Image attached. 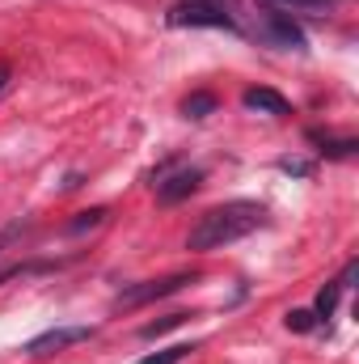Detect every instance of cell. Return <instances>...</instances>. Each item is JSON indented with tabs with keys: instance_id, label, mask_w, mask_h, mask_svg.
Segmentation results:
<instances>
[{
	"instance_id": "obj_8",
	"label": "cell",
	"mask_w": 359,
	"mask_h": 364,
	"mask_svg": "<svg viewBox=\"0 0 359 364\" xmlns=\"http://www.w3.org/2000/svg\"><path fill=\"white\" fill-rule=\"evenodd\" d=\"M338 301H343V284L338 279H330L321 292H317V305H313V318H321V322H330L334 318V309H338Z\"/></svg>"
},
{
	"instance_id": "obj_11",
	"label": "cell",
	"mask_w": 359,
	"mask_h": 364,
	"mask_svg": "<svg viewBox=\"0 0 359 364\" xmlns=\"http://www.w3.org/2000/svg\"><path fill=\"white\" fill-rule=\"evenodd\" d=\"M190 352H194V343H174V348L153 352V356H144V360H136V364H182Z\"/></svg>"
},
{
	"instance_id": "obj_2",
	"label": "cell",
	"mask_w": 359,
	"mask_h": 364,
	"mask_svg": "<svg viewBox=\"0 0 359 364\" xmlns=\"http://www.w3.org/2000/svg\"><path fill=\"white\" fill-rule=\"evenodd\" d=\"M165 21L170 26H194V30H228V34H241L237 17L224 4H216V0H182V4L170 9Z\"/></svg>"
},
{
	"instance_id": "obj_17",
	"label": "cell",
	"mask_w": 359,
	"mask_h": 364,
	"mask_svg": "<svg viewBox=\"0 0 359 364\" xmlns=\"http://www.w3.org/2000/svg\"><path fill=\"white\" fill-rule=\"evenodd\" d=\"M17 233H21V229H4V233H0V246H4V242H13Z\"/></svg>"
},
{
	"instance_id": "obj_7",
	"label": "cell",
	"mask_w": 359,
	"mask_h": 364,
	"mask_svg": "<svg viewBox=\"0 0 359 364\" xmlns=\"http://www.w3.org/2000/svg\"><path fill=\"white\" fill-rule=\"evenodd\" d=\"M241 102H245L250 110H258V114H275V119H287V114H292V102H287L283 93L267 90V85L245 90V93H241Z\"/></svg>"
},
{
	"instance_id": "obj_12",
	"label": "cell",
	"mask_w": 359,
	"mask_h": 364,
	"mask_svg": "<svg viewBox=\"0 0 359 364\" xmlns=\"http://www.w3.org/2000/svg\"><path fill=\"white\" fill-rule=\"evenodd\" d=\"M186 318H190V314H165V318H157V322H148V326H144L140 335H144V339H157V335H165V331H174V326H182Z\"/></svg>"
},
{
	"instance_id": "obj_16",
	"label": "cell",
	"mask_w": 359,
	"mask_h": 364,
	"mask_svg": "<svg viewBox=\"0 0 359 364\" xmlns=\"http://www.w3.org/2000/svg\"><path fill=\"white\" fill-rule=\"evenodd\" d=\"M279 170H287V174H309V161H279Z\"/></svg>"
},
{
	"instance_id": "obj_18",
	"label": "cell",
	"mask_w": 359,
	"mask_h": 364,
	"mask_svg": "<svg viewBox=\"0 0 359 364\" xmlns=\"http://www.w3.org/2000/svg\"><path fill=\"white\" fill-rule=\"evenodd\" d=\"M4 85H9V64H0V93H4Z\"/></svg>"
},
{
	"instance_id": "obj_6",
	"label": "cell",
	"mask_w": 359,
	"mask_h": 364,
	"mask_svg": "<svg viewBox=\"0 0 359 364\" xmlns=\"http://www.w3.org/2000/svg\"><path fill=\"white\" fill-rule=\"evenodd\" d=\"M199 182H203V170H178L170 178H157V199L161 203H182L199 191Z\"/></svg>"
},
{
	"instance_id": "obj_10",
	"label": "cell",
	"mask_w": 359,
	"mask_h": 364,
	"mask_svg": "<svg viewBox=\"0 0 359 364\" xmlns=\"http://www.w3.org/2000/svg\"><path fill=\"white\" fill-rule=\"evenodd\" d=\"M309 140L321 144L326 157H355V149H359V140H330V136H321V132H309Z\"/></svg>"
},
{
	"instance_id": "obj_1",
	"label": "cell",
	"mask_w": 359,
	"mask_h": 364,
	"mask_svg": "<svg viewBox=\"0 0 359 364\" xmlns=\"http://www.w3.org/2000/svg\"><path fill=\"white\" fill-rule=\"evenodd\" d=\"M263 225H267V208H263V203L233 199V203H220V208L203 212V216L190 225V233H186V250L207 255V250H220V246H228V242L250 237V233L263 229Z\"/></svg>"
},
{
	"instance_id": "obj_15",
	"label": "cell",
	"mask_w": 359,
	"mask_h": 364,
	"mask_svg": "<svg viewBox=\"0 0 359 364\" xmlns=\"http://www.w3.org/2000/svg\"><path fill=\"white\" fill-rule=\"evenodd\" d=\"M270 4H283V9H304V13H330L334 0H270Z\"/></svg>"
},
{
	"instance_id": "obj_4",
	"label": "cell",
	"mask_w": 359,
	"mask_h": 364,
	"mask_svg": "<svg viewBox=\"0 0 359 364\" xmlns=\"http://www.w3.org/2000/svg\"><path fill=\"white\" fill-rule=\"evenodd\" d=\"M186 284H194V275L190 272H178V275H170V279H144V284H136V288H123V292L114 296V309H136V305H148V301L174 296V292H182Z\"/></svg>"
},
{
	"instance_id": "obj_3",
	"label": "cell",
	"mask_w": 359,
	"mask_h": 364,
	"mask_svg": "<svg viewBox=\"0 0 359 364\" xmlns=\"http://www.w3.org/2000/svg\"><path fill=\"white\" fill-rule=\"evenodd\" d=\"M258 38H263L267 47H279V51H304V47H309L304 30H300L283 9H267V13L258 17Z\"/></svg>"
},
{
	"instance_id": "obj_5",
	"label": "cell",
	"mask_w": 359,
	"mask_h": 364,
	"mask_svg": "<svg viewBox=\"0 0 359 364\" xmlns=\"http://www.w3.org/2000/svg\"><path fill=\"white\" fill-rule=\"evenodd\" d=\"M93 339V326H51V331H43L38 339H30L26 343V356H51V352H64V348H72V343H85Z\"/></svg>"
},
{
	"instance_id": "obj_9",
	"label": "cell",
	"mask_w": 359,
	"mask_h": 364,
	"mask_svg": "<svg viewBox=\"0 0 359 364\" xmlns=\"http://www.w3.org/2000/svg\"><path fill=\"white\" fill-rule=\"evenodd\" d=\"M182 114H186V119H207V114H216V93H207V90L190 93V97L182 102Z\"/></svg>"
},
{
	"instance_id": "obj_13",
	"label": "cell",
	"mask_w": 359,
	"mask_h": 364,
	"mask_svg": "<svg viewBox=\"0 0 359 364\" xmlns=\"http://www.w3.org/2000/svg\"><path fill=\"white\" fill-rule=\"evenodd\" d=\"M106 220V208H89V212H77V220L68 225V233H85V229H97Z\"/></svg>"
},
{
	"instance_id": "obj_14",
	"label": "cell",
	"mask_w": 359,
	"mask_h": 364,
	"mask_svg": "<svg viewBox=\"0 0 359 364\" xmlns=\"http://www.w3.org/2000/svg\"><path fill=\"white\" fill-rule=\"evenodd\" d=\"M283 322H287V331H300V335L317 326V318H313V309H287V318H283Z\"/></svg>"
}]
</instances>
